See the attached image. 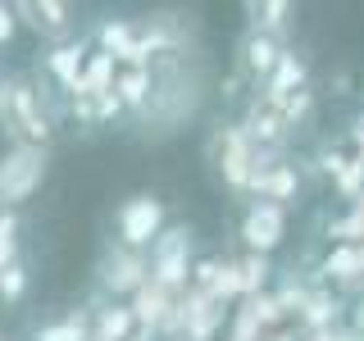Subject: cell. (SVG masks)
I'll return each instance as SVG.
<instances>
[{
	"label": "cell",
	"instance_id": "1",
	"mask_svg": "<svg viewBox=\"0 0 364 341\" xmlns=\"http://www.w3.org/2000/svg\"><path fill=\"white\" fill-rule=\"evenodd\" d=\"M41 87L32 82L28 73H9L5 87H0V128L9 132L14 146H50V132H55V119L46 114L41 105Z\"/></svg>",
	"mask_w": 364,
	"mask_h": 341
},
{
	"label": "cell",
	"instance_id": "2",
	"mask_svg": "<svg viewBox=\"0 0 364 341\" xmlns=\"http://www.w3.org/2000/svg\"><path fill=\"white\" fill-rule=\"evenodd\" d=\"M46 164H50V151L41 146H9L0 155V210L32 200V191L46 182Z\"/></svg>",
	"mask_w": 364,
	"mask_h": 341
},
{
	"label": "cell",
	"instance_id": "3",
	"mask_svg": "<svg viewBox=\"0 0 364 341\" xmlns=\"http://www.w3.org/2000/svg\"><path fill=\"white\" fill-rule=\"evenodd\" d=\"M164 200L159 196H132V200H123L119 205V246H128V250H146V246H155L159 237H164Z\"/></svg>",
	"mask_w": 364,
	"mask_h": 341
},
{
	"label": "cell",
	"instance_id": "4",
	"mask_svg": "<svg viewBox=\"0 0 364 341\" xmlns=\"http://www.w3.org/2000/svg\"><path fill=\"white\" fill-rule=\"evenodd\" d=\"M100 291L105 296H136L151 282V259L141 255V250H128V246H114L100 255Z\"/></svg>",
	"mask_w": 364,
	"mask_h": 341
},
{
	"label": "cell",
	"instance_id": "5",
	"mask_svg": "<svg viewBox=\"0 0 364 341\" xmlns=\"http://www.w3.org/2000/svg\"><path fill=\"white\" fill-rule=\"evenodd\" d=\"M187 246H191L187 227H164V237L151 246V282H159L164 291L187 287Z\"/></svg>",
	"mask_w": 364,
	"mask_h": 341
},
{
	"label": "cell",
	"instance_id": "6",
	"mask_svg": "<svg viewBox=\"0 0 364 341\" xmlns=\"http://www.w3.org/2000/svg\"><path fill=\"white\" fill-rule=\"evenodd\" d=\"M14 14L28 23L37 37L55 41V45L73 41V5H64V0H18Z\"/></svg>",
	"mask_w": 364,
	"mask_h": 341
},
{
	"label": "cell",
	"instance_id": "7",
	"mask_svg": "<svg viewBox=\"0 0 364 341\" xmlns=\"http://www.w3.org/2000/svg\"><path fill=\"white\" fill-rule=\"evenodd\" d=\"M87 55H91V41H87V37H77V41H64V45H55V50L46 55V77H50V82L60 87L68 100H73L77 82H82Z\"/></svg>",
	"mask_w": 364,
	"mask_h": 341
},
{
	"label": "cell",
	"instance_id": "8",
	"mask_svg": "<svg viewBox=\"0 0 364 341\" xmlns=\"http://www.w3.org/2000/svg\"><path fill=\"white\" fill-rule=\"evenodd\" d=\"M242 242L255 250V255H269V250L282 242V205H273V200L250 205L246 219H242Z\"/></svg>",
	"mask_w": 364,
	"mask_h": 341
},
{
	"label": "cell",
	"instance_id": "9",
	"mask_svg": "<svg viewBox=\"0 0 364 341\" xmlns=\"http://www.w3.org/2000/svg\"><path fill=\"white\" fill-rule=\"evenodd\" d=\"M114 55L105 50H91L87 55V68H82V82H77L73 91V100H96V96H105V91H114Z\"/></svg>",
	"mask_w": 364,
	"mask_h": 341
},
{
	"label": "cell",
	"instance_id": "10",
	"mask_svg": "<svg viewBox=\"0 0 364 341\" xmlns=\"http://www.w3.org/2000/svg\"><path fill=\"white\" fill-rule=\"evenodd\" d=\"M278 60H282V50H278V41H273L269 32H250L242 41V68L250 77H273Z\"/></svg>",
	"mask_w": 364,
	"mask_h": 341
},
{
	"label": "cell",
	"instance_id": "11",
	"mask_svg": "<svg viewBox=\"0 0 364 341\" xmlns=\"http://www.w3.org/2000/svg\"><path fill=\"white\" fill-rule=\"evenodd\" d=\"M136 332V314L132 305H105V310H96V328H91V341H132Z\"/></svg>",
	"mask_w": 364,
	"mask_h": 341
},
{
	"label": "cell",
	"instance_id": "12",
	"mask_svg": "<svg viewBox=\"0 0 364 341\" xmlns=\"http://www.w3.org/2000/svg\"><path fill=\"white\" fill-rule=\"evenodd\" d=\"M114 91H119V100L128 109H146V100H151V91H155L151 68H123L119 82H114Z\"/></svg>",
	"mask_w": 364,
	"mask_h": 341
},
{
	"label": "cell",
	"instance_id": "13",
	"mask_svg": "<svg viewBox=\"0 0 364 341\" xmlns=\"http://www.w3.org/2000/svg\"><path fill=\"white\" fill-rule=\"evenodd\" d=\"M32 341H91V328H87V314H68V318H55V323H41Z\"/></svg>",
	"mask_w": 364,
	"mask_h": 341
},
{
	"label": "cell",
	"instance_id": "14",
	"mask_svg": "<svg viewBox=\"0 0 364 341\" xmlns=\"http://www.w3.org/2000/svg\"><path fill=\"white\" fill-rule=\"evenodd\" d=\"M301 77H305V64L296 60L291 50H282V60H278V68H273V77H269V100H278V105H282Z\"/></svg>",
	"mask_w": 364,
	"mask_h": 341
},
{
	"label": "cell",
	"instance_id": "15",
	"mask_svg": "<svg viewBox=\"0 0 364 341\" xmlns=\"http://www.w3.org/2000/svg\"><path fill=\"white\" fill-rule=\"evenodd\" d=\"M132 37H136V28H132L128 18H105V23L96 28V41H100L96 50H105V55H114V60H119V55L132 45Z\"/></svg>",
	"mask_w": 364,
	"mask_h": 341
},
{
	"label": "cell",
	"instance_id": "16",
	"mask_svg": "<svg viewBox=\"0 0 364 341\" xmlns=\"http://www.w3.org/2000/svg\"><path fill=\"white\" fill-rule=\"evenodd\" d=\"M9 264H18V214L0 210V273Z\"/></svg>",
	"mask_w": 364,
	"mask_h": 341
},
{
	"label": "cell",
	"instance_id": "17",
	"mask_svg": "<svg viewBox=\"0 0 364 341\" xmlns=\"http://www.w3.org/2000/svg\"><path fill=\"white\" fill-rule=\"evenodd\" d=\"M23 291H28V269L23 264H9L0 273V305H18Z\"/></svg>",
	"mask_w": 364,
	"mask_h": 341
},
{
	"label": "cell",
	"instance_id": "18",
	"mask_svg": "<svg viewBox=\"0 0 364 341\" xmlns=\"http://www.w3.org/2000/svg\"><path fill=\"white\" fill-rule=\"evenodd\" d=\"M123 109H128V105L119 100V91H105V96H96V128H100V123H109V119H119Z\"/></svg>",
	"mask_w": 364,
	"mask_h": 341
},
{
	"label": "cell",
	"instance_id": "19",
	"mask_svg": "<svg viewBox=\"0 0 364 341\" xmlns=\"http://www.w3.org/2000/svg\"><path fill=\"white\" fill-rule=\"evenodd\" d=\"M264 273H269V264H264V255H250L246 264H242V291H255L259 282H264Z\"/></svg>",
	"mask_w": 364,
	"mask_h": 341
},
{
	"label": "cell",
	"instance_id": "20",
	"mask_svg": "<svg viewBox=\"0 0 364 341\" xmlns=\"http://www.w3.org/2000/svg\"><path fill=\"white\" fill-rule=\"evenodd\" d=\"M355 269H360L355 250H337V255H328V273H337V278H350Z\"/></svg>",
	"mask_w": 364,
	"mask_h": 341
},
{
	"label": "cell",
	"instance_id": "21",
	"mask_svg": "<svg viewBox=\"0 0 364 341\" xmlns=\"http://www.w3.org/2000/svg\"><path fill=\"white\" fill-rule=\"evenodd\" d=\"M14 32H18V14H14V5H0V45L14 41Z\"/></svg>",
	"mask_w": 364,
	"mask_h": 341
},
{
	"label": "cell",
	"instance_id": "22",
	"mask_svg": "<svg viewBox=\"0 0 364 341\" xmlns=\"http://www.w3.org/2000/svg\"><path fill=\"white\" fill-rule=\"evenodd\" d=\"M355 141H364V119H360V123H355Z\"/></svg>",
	"mask_w": 364,
	"mask_h": 341
},
{
	"label": "cell",
	"instance_id": "23",
	"mask_svg": "<svg viewBox=\"0 0 364 341\" xmlns=\"http://www.w3.org/2000/svg\"><path fill=\"white\" fill-rule=\"evenodd\" d=\"M0 87H5V77H0Z\"/></svg>",
	"mask_w": 364,
	"mask_h": 341
},
{
	"label": "cell",
	"instance_id": "24",
	"mask_svg": "<svg viewBox=\"0 0 364 341\" xmlns=\"http://www.w3.org/2000/svg\"><path fill=\"white\" fill-rule=\"evenodd\" d=\"M360 205H364V196H360Z\"/></svg>",
	"mask_w": 364,
	"mask_h": 341
}]
</instances>
